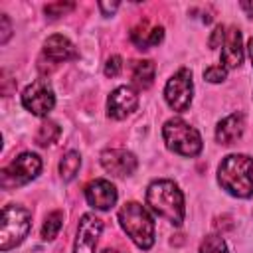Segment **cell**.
Here are the masks:
<instances>
[{
    "mask_svg": "<svg viewBox=\"0 0 253 253\" xmlns=\"http://www.w3.org/2000/svg\"><path fill=\"white\" fill-rule=\"evenodd\" d=\"M217 180L223 190L237 198L253 196V158L247 154H229L217 168Z\"/></svg>",
    "mask_w": 253,
    "mask_h": 253,
    "instance_id": "cell-1",
    "label": "cell"
},
{
    "mask_svg": "<svg viewBox=\"0 0 253 253\" xmlns=\"http://www.w3.org/2000/svg\"><path fill=\"white\" fill-rule=\"evenodd\" d=\"M146 204L170 223L180 225L184 219V198L178 186L170 180H156L146 190Z\"/></svg>",
    "mask_w": 253,
    "mask_h": 253,
    "instance_id": "cell-2",
    "label": "cell"
},
{
    "mask_svg": "<svg viewBox=\"0 0 253 253\" xmlns=\"http://www.w3.org/2000/svg\"><path fill=\"white\" fill-rule=\"evenodd\" d=\"M119 221L125 233L140 247V249H150L154 243V221L148 215V211L136 204V202H126L119 210Z\"/></svg>",
    "mask_w": 253,
    "mask_h": 253,
    "instance_id": "cell-3",
    "label": "cell"
},
{
    "mask_svg": "<svg viewBox=\"0 0 253 253\" xmlns=\"http://www.w3.org/2000/svg\"><path fill=\"white\" fill-rule=\"evenodd\" d=\"M32 227V213L16 204H8L2 210V229H0V249L8 251L24 241Z\"/></svg>",
    "mask_w": 253,
    "mask_h": 253,
    "instance_id": "cell-4",
    "label": "cell"
},
{
    "mask_svg": "<svg viewBox=\"0 0 253 253\" xmlns=\"http://www.w3.org/2000/svg\"><path fill=\"white\" fill-rule=\"evenodd\" d=\"M166 146L170 150H174L176 154L182 156H196L202 150V138L200 132L190 126L188 123H184L182 119H170L166 121L164 128H162Z\"/></svg>",
    "mask_w": 253,
    "mask_h": 253,
    "instance_id": "cell-5",
    "label": "cell"
},
{
    "mask_svg": "<svg viewBox=\"0 0 253 253\" xmlns=\"http://www.w3.org/2000/svg\"><path fill=\"white\" fill-rule=\"evenodd\" d=\"M42 170V160L38 154L32 152H24L20 154L16 160H12L4 172H2V186L10 188V186H22L28 184L30 180H34Z\"/></svg>",
    "mask_w": 253,
    "mask_h": 253,
    "instance_id": "cell-6",
    "label": "cell"
},
{
    "mask_svg": "<svg viewBox=\"0 0 253 253\" xmlns=\"http://www.w3.org/2000/svg\"><path fill=\"white\" fill-rule=\"evenodd\" d=\"M164 97L174 111H186L192 103V71L186 67L176 71L164 87Z\"/></svg>",
    "mask_w": 253,
    "mask_h": 253,
    "instance_id": "cell-7",
    "label": "cell"
},
{
    "mask_svg": "<svg viewBox=\"0 0 253 253\" xmlns=\"http://www.w3.org/2000/svg\"><path fill=\"white\" fill-rule=\"evenodd\" d=\"M22 105L30 113H34L38 117H45L55 105V95H53L47 79H36L32 85H28L22 95Z\"/></svg>",
    "mask_w": 253,
    "mask_h": 253,
    "instance_id": "cell-8",
    "label": "cell"
},
{
    "mask_svg": "<svg viewBox=\"0 0 253 253\" xmlns=\"http://www.w3.org/2000/svg\"><path fill=\"white\" fill-rule=\"evenodd\" d=\"M101 231H103V221L93 213H85L77 227L73 253H93Z\"/></svg>",
    "mask_w": 253,
    "mask_h": 253,
    "instance_id": "cell-9",
    "label": "cell"
},
{
    "mask_svg": "<svg viewBox=\"0 0 253 253\" xmlns=\"http://www.w3.org/2000/svg\"><path fill=\"white\" fill-rule=\"evenodd\" d=\"M101 164L103 168L113 174V176H128L134 172L136 168V158L132 152L123 150V148H113V150H105L101 154Z\"/></svg>",
    "mask_w": 253,
    "mask_h": 253,
    "instance_id": "cell-10",
    "label": "cell"
},
{
    "mask_svg": "<svg viewBox=\"0 0 253 253\" xmlns=\"http://www.w3.org/2000/svg\"><path fill=\"white\" fill-rule=\"evenodd\" d=\"M138 105V97L136 93L123 85V87H117L111 95H109V101H107V113L109 117L113 119H125L126 115H130Z\"/></svg>",
    "mask_w": 253,
    "mask_h": 253,
    "instance_id": "cell-11",
    "label": "cell"
},
{
    "mask_svg": "<svg viewBox=\"0 0 253 253\" xmlns=\"http://www.w3.org/2000/svg\"><path fill=\"white\" fill-rule=\"evenodd\" d=\"M85 198L95 210H109L117 202V190L109 180H95L87 184Z\"/></svg>",
    "mask_w": 253,
    "mask_h": 253,
    "instance_id": "cell-12",
    "label": "cell"
},
{
    "mask_svg": "<svg viewBox=\"0 0 253 253\" xmlns=\"http://www.w3.org/2000/svg\"><path fill=\"white\" fill-rule=\"evenodd\" d=\"M221 63L223 67H239L243 63V47H241V32L231 26L225 32L223 38V47H221Z\"/></svg>",
    "mask_w": 253,
    "mask_h": 253,
    "instance_id": "cell-13",
    "label": "cell"
},
{
    "mask_svg": "<svg viewBox=\"0 0 253 253\" xmlns=\"http://www.w3.org/2000/svg\"><path fill=\"white\" fill-rule=\"evenodd\" d=\"M43 53H45V57H49L51 61H67V59H75L77 57V49H75V45L67 40V38H63V36H59V34H55V36H49L47 40H45V43H43Z\"/></svg>",
    "mask_w": 253,
    "mask_h": 253,
    "instance_id": "cell-14",
    "label": "cell"
},
{
    "mask_svg": "<svg viewBox=\"0 0 253 253\" xmlns=\"http://www.w3.org/2000/svg\"><path fill=\"white\" fill-rule=\"evenodd\" d=\"M164 38V30L162 26H152L150 22H140L138 26L132 28L130 32V40L134 45H138L140 49H148L152 45H158Z\"/></svg>",
    "mask_w": 253,
    "mask_h": 253,
    "instance_id": "cell-15",
    "label": "cell"
},
{
    "mask_svg": "<svg viewBox=\"0 0 253 253\" xmlns=\"http://www.w3.org/2000/svg\"><path fill=\"white\" fill-rule=\"evenodd\" d=\"M243 115L241 113H233L229 117H225L223 121H219L217 128H215V140L219 144H233L241 134H243Z\"/></svg>",
    "mask_w": 253,
    "mask_h": 253,
    "instance_id": "cell-16",
    "label": "cell"
},
{
    "mask_svg": "<svg viewBox=\"0 0 253 253\" xmlns=\"http://www.w3.org/2000/svg\"><path fill=\"white\" fill-rule=\"evenodd\" d=\"M154 73H156V67L152 61L148 59H142V61H136L134 67H132V79L134 83L140 87V89H148L154 81Z\"/></svg>",
    "mask_w": 253,
    "mask_h": 253,
    "instance_id": "cell-17",
    "label": "cell"
},
{
    "mask_svg": "<svg viewBox=\"0 0 253 253\" xmlns=\"http://www.w3.org/2000/svg\"><path fill=\"white\" fill-rule=\"evenodd\" d=\"M61 134V128L57 126V123L53 121H43L36 132V142L40 146H47V144H53Z\"/></svg>",
    "mask_w": 253,
    "mask_h": 253,
    "instance_id": "cell-18",
    "label": "cell"
},
{
    "mask_svg": "<svg viewBox=\"0 0 253 253\" xmlns=\"http://www.w3.org/2000/svg\"><path fill=\"white\" fill-rule=\"evenodd\" d=\"M79 166H81V156H79V152L69 150V152L61 158V162H59V174H61V178H63V180H73L75 174H77V170H79Z\"/></svg>",
    "mask_w": 253,
    "mask_h": 253,
    "instance_id": "cell-19",
    "label": "cell"
},
{
    "mask_svg": "<svg viewBox=\"0 0 253 253\" xmlns=\"http://www.w3.org/2000/svg\"><path fill=\"white\" fill-rule=\"evenodd\" d=\"M61 225H63V213H61V211H51V213L45 217V221H43L42 239H45V241L55 239V235L59 233Z\"/></svg>",
    "mask_w": 253,
    "mask_h": 253,
    "instance_id": "cell-20",
    "label": "cell"
},
{
    "mask_svg": "<svg viewBox=\"0 0 253 253\" xmlns=\"http://www.w3.org/2000/svg\"><path fill=\"white\" fill-rule=\"evenodd\" d=\"M200 253H227V247L221 237L217 235H208L200 247Z\"/></svg>",
    "mask_w": 253,
    "mask_h": 253,
    "instance_id": "cell-21",
    "label": "cell"
},
{
    "mask_svg": "<svg viewBox=\"0 0 253 253\" xmlns=\"http://www.w3.org/2000/svg\"><path fill=\"white\" fill-rule=\"evenodd\" d=\"M73 8H75L73 2H53V4H47V6H45V14H47L49 18H59V16L71 12Z\"/></svg>",
    "mask_w": 253,
    "mask_h": 253,
    "instance_id": "cell-22",
    "label": "cell"
},
{
    "mask_svg": "<svg viewBox=\"0 0 253 253\" xmlns=\"http://www.w3.org/2000/svg\"><path fill=\"white\" fill-rule=\"evenodd\" d=\"M204 77L210 81V83H219L225 79V67L223 65H210L206 71H204Z\"/></svg>",
    "mask_w": 253,
    "mask_h": 253,
    "instance_id": "cell-23",
    "label": "cell"
},
{
    "mask_svg": "<svg viewBox=\"0 0 253 253\" xmlns=\"http://www.w3.org/2000/svg\"><path fill=\"white\" fill-rule=\"evenodd\" d=\"M121 69H123V59L119 55H113L105 65V75L107 77H117L121 73Z\"/></svg>",
    "mask_w": 253,
    "mask_h": 253,
    "instance_id": "cell-24",
    "label": "cell"
},
{
    "mask_svg": "<svg viewBox=\"0 0 253 253\" xmlns=\"http://www.w3.org/2000/svg\"><path fill=\"white\" fill-rule=\"evenodd\" d=\"M223 38H225V28H223V26H215V30L211 32V38H210V42H208V43H210V47H213V49H215V47L221 43V40H223Z\"/></svg>",
    "mask_w": 253,
    "mask_h": 253,
    "instance_id": "cell-25",
    "label": "cell"
},
{
    "mask_svg": "<svg viewBox=\"0 0 253 253\" xmlns=\"http://www.w3.org/2000/svg\"><path fill=\"white\" fill-rule=\"evenodd\" d=\"M213 227L217 229V231H229L231 227H233V221H231V217L229 215H219V217H215V221H213Z\"/></svg>",
    "mask_w": 253,
    "mask_h": 253,
    "instance_id": "cell-26",
    "label": "cell"
},
{
    "mask_svg": "<svg viewBox=\"0 0 253 253\" xmlns=\"http://www.w3.org/2000/svg\"><path fill=\"white\" fill-rule=\"evenodd\" d=\"M16 89V81H12V77L8 75V71H2V93L10 95Z\"/></svg>",
    "mask_w": 253,
    "mask_h": 253,
    "instance_id": "cell-27",
    "label": "cell"
},
{
    "mask_svg": "<svg viewBox=\"0 0 253 253\" xmlns=\"http://www.w3.org/2000/svg\"><path fill=\"white\" fill-rule=\"evenodd\" d=\"M0 24H2V36H0V42L2 43H6L8 42V38H10V20H8V16L6 14H0Z\"/></svg>",
    "mask_w": 253,
    "mask_h": 253,
    "instance_id": "cell-28",
    "label": "cell"
},
{
    "mask_svg": "<svg viewBox=\"0 0 253 253\" xmlns=\"http://www.w3.org/2000/svg\"><path fill=\"white\" fill-rule=\"evenodd\" d=\"M99 8L105 12V16H109L111 12H115V10L119 8V4H117V2H113V4H105V2H101V4H99Z\"/></svg>",
    "mask_w": 253,
    "mask_h": 253,
    "instance_id": "cell-29",
    "label": "cell"
},
{
    "mask_svg": "<svg viewBox=\"0 0 253 253\" xmlns=\"http://www.w3.org/2000/svg\"><path fill=\"white\" fill-rule=\"evenodd\" d=\"M241 8H245V10L253 12V4H249V2H241Z\"/></svg>",
    "mask_w": 253,
    "mask_h": 253,
    "instance_id": "cell-30",
    "label": "cell"
},
{
    "mask_svg": "<svg viewBox=\"0 0 253 253\" xmlns=\"http://www.w3.org/2000/svg\"><path fill=\"white\" fill-rule=\"evenodd\" d=\"M249 55H251V63H253V38L249 42Z\"/></svg>",
    "mask_w": 253,
    "mask_h": 253,
    "instance_id": "cell-31",
    "label": "cell"
},
{
    "mask_svg": "<svg viewBox=\"0 0 253 253\" xmlns=\"http://www.w3.org/2000/svg\"><path fill=\"white\" fill-rule=\"evenodd\" d=\"M103 253H121V251H115V249H105Z\"/></svg>",
    "mask_w": 253,
    "mask_h": 253,
    "instance_id": "cell-32",
    "label": "cell"
}]
</instances>
